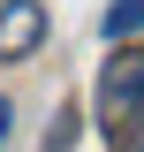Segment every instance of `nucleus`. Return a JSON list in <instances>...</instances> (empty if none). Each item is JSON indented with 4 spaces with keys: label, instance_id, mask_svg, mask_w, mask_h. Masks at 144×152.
Segmentation results:
<instances>
[{
    "label": "nucleus",
    "instance_id": "f03ea898",
    "mask_svg": "<svg viewBox=\"0 0 144 152\" xmlns=\"http://www.w3.org/2000/svg\"><path fill=\"white\" fill-rule=\"evenodd\" d=\"M46 38V8L38 0H0V61H31Z\"/></svg>",
    "mask_w": 144,
    "mask_h": 152
},
{
    "label": "nucleus",
    "instance_id": "f257e3e1",
    "mask_svg": "<svg viewBox=\"0 0 144 152\" xmlns=\"http://www.w3.org/2000/svg\"><path fill=\"white\" fill-rule=\"evenodd\" d=\"M99 129H106L114 152H137V137H144V46H121L99 69Z\"/></svg>",
    "mask_w": 144,
    "mask_h": 152
},
{
    "label": "nucleus",
    "instance_id": "20e7f679",
    "mask_svg": "<svg viewBox=\"0 0 144 152\" xmlns=\"http://www.w3.org/2000/svg\"><path fill=\"white\" fill-rule=\"evenodd\" d=\"M68 145H76V114H61L53 129H46V152H68Z\"/></svg>",
    "mask_w": 144,
    "mask_h": 152
},
{
    "label": "nucleus",
    "instance_id": "7ed1b4c3",
    "mask_svg": "<svg viewBox=\"0 0 144 152\" xmlns=\"http://www.w3.org/2000/svg\"><path fill=\"white\" fill-rule=\"evenodd\" d=\"M99 31H106V38H114V46H129V38H137V31H144V0H114L106 15H99Z\"/></svg>",
    "mask_w": 144,
    "mask_h": 152
},
{
    "label": "nucleus",
    "instance_id": "39448f33",
    "mask_svg": "<svg viewBox=\"0 0 144 152\" xmlns=\"http://www.w3.org/2000/svg\"><path fill=\"white\" fill-rule=\"evenodd\" d=\"M8 122H15V107H8V99H0V145H8Z\"/></svg>",
    "mask_w": 144,
    "mask_h": 152
}]
</instances>
